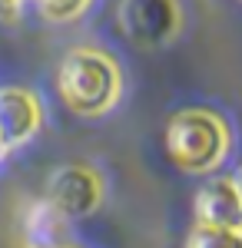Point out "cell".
Returning <instances> with one entry per match:
<instances>
[{
  "instance_id": "obj_7",
  "label": "cell",
  "mask_w": 242,
  "mask_h": 248,
  "mask_svg": "<svg viewBox=\"0 0 242 248\" xmlns=\"http://www.w3.org/2000/svg\"><path fill=\"white\" fill-rule=\"evenodd\" d=\"M93 0H37L40 14L53 23H67V20H76L80 14H86Z\"/></svg>"
},
{
  "instance_id": "obj_9",
  "label": "cell",
  "mask_w": 242,
  "mask_h": 248,
  "mask_svg": "<svg viewBox=\"0 0 242 248\" xmlns=\"http://www.w3.org/2000/svg\"><path fill=\"white\" fill-rule=\"evenodd\" d=\"M232 182H236V192H239V202H242V169L232 175Z\"/></svg>"
},
{
  "instance_id": "obj_3",
  "label": "cell",
  "mask_w": 242,
  "mask_h": 248,
  "mask_svg": "<svg viewBox=\"0 0 242 248\" xmlns=\"http://www.w3.org/2000/svg\"><path fill=\"white\" fill-rule=\"evenodd\" d=\"M103 202V182L90 166H63L47 182V205L60 218H86Z\"/></svg>"
},
{
  "instance_id": "obj_4",
  "label": "cell",
  "mask_w": 242,
  "mask_h": 248,
  "mask_svg": "<svg viewBox=\"0 0 242 248\" xmlns=\"http://www.w3.org/2000/svg\"><path fill=\"white\" fill-rule=\"evenodd\" d=\"M40 129V99L23 86L0 90V153L17 149Z\"/></svg>"
},
{
  "instance_id": "obj_1",
  "label": "cell",
  "mask_w": 242,
  "mask_h": 248,
  "mask_svg": "<svg viewBox=\"0 0 242 248\" xmlns=\"http://www.w3.org/2000/svg\"><path fill=\"white\" fill-rule=\"evenodd\" d=\"M56 86H60V99L76 116H103L116 106L123 79L113 57L93 46H76L60 63Z\"/></svg>"
},
{
  "instance_id": "obj_5",
  "label": "cell",
  "mask_w": 242,
  "mask_h": 248,
  "mask_svg": "<svg viewBox=\"0 0 242 248\" xmlns=\"http://www.w3.org/2000/svg\"><path fill=\"white\" fill-rule=\"evenodd\" d=\"M196 225L242 232V202L229 175H209L196 192Z\"/></svg>"
},
{
  "instance_id": "obj_6",
  "label": "cell",
  "mask_w": 242,
  "mask_h": 248,
  "mask_svg": "<svg viewBox=\"0 0 242 248\" xmlns=\"http://www.w3.org/2000/svg\"><path fill=\"white\" fill-rule=\"evenodd\" d=\"M186 248H242L239 229H216V225H192L186 235Z\"/></svg>"
},
{
  "instance_id": "obj_10",
  "label": "cell",
  "mask_w": 242,
  "mask_h": 248,
  "mask_svg": "<svg viewBox=\"0 0 242 248\" xmlns=\"http://www.w3.org/2000/svg\"><path fill=\"white\" fill-rule=\"evenodd\" d=\"M50 248H70V245H50Z\"/></svg>"
},
{
  "instance_id": "obj_8",
  "label": "cell",
  "mask_w": 242,
  "mask_h": 248,
  "mask_svg": "<svg viewBox=\"0 0 242 248\" xmlns=\"http://www.w3.org/2000/svg\"><path fill=\"white\" fill-rule=\"evenodd\" d=\"M20 10V0H0V20H14Z\"/></svg>"
},
{
  "instance_id": "obj_2",
  "label": "cell",
  "mask_w": 242,
  "mask_h": 248,
  "mask_svg": "<svg viewBox=\"0 0 242 248\" xmlns=\"http://www.w3.org/2000/svg\"><path fill=\"white\" fill-rule=\"evenodd\" d=\"M166 153L183 172H212L229 153V126L212 109H183L166 126Z\"/></svg>"
}]
</instances>
